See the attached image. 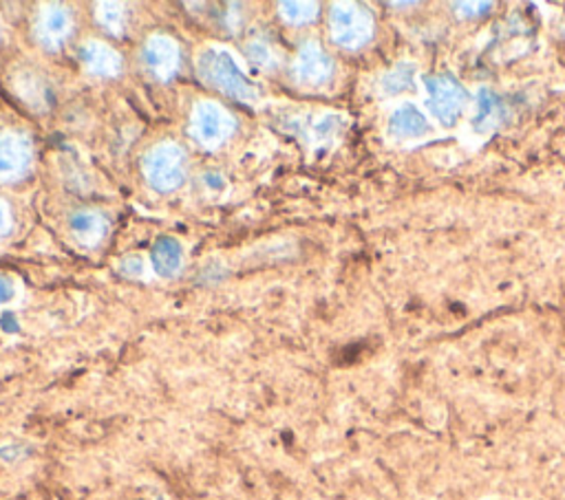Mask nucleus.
Returning a JSON list of instances; mask_svg holds the SVG:
<instances>
[{
  "instance_id": "nucleus-1",
  "label": "nucleus",
  "mask_w": 565,
  "mask_h": 500,
  "mask_svg": "<svg viewBox=\"0 0 565 500\" xmlns=\"http://www.w3.org/2000/svg\"><path fill=\"white\" fill-rule=\"evenodd\" d=\"M200 73H202V77L208 80L211 86H215L228 95H235L241 99H252L256 95V90L250 86V82L239 71V66L224 51H215V49L206 51L200 60Z\"/></svg>"
},
{
  "instance_id": "nucleus-2",
  "label": "nucleus",
  "mask_w": 565,
  "mask_h": 500,
  "mask_svg": "<svg viewBox=\"0 0 565 500\" xmlns=\"http://www.w3.org/2000/svg\"><path fill=\"white\" fill-rule=\"evenodd\" d=\"M148 179L159 190H175L183 179L181 153L177 148H159L148 157Z\"/></svg>"
},
{
  "instance_id": "nucleus-3",
  "label": "nucleus",
  "mask_w": 565,
  "mask_h": 500,
  "mask_svg": "<svg viewBox=\"0 0 565 500\" xmlns=\"http://www.w3.org/2000/svg\"><path fill=\"white\" fill-rule=\"evenodd\" d=\"M226 126H228V115L224 111H219L217 107H200L197 115H195V135L202 142H215L221 139L226 135Z\"/></svg>"
},
{
  "instance_id": "nucleus-4",
  "label": "nucleus",
  "mask_w": 565,
  "mask_h": 500,
  "mask_svg": "<svg viewBox=\"0 0 565 500\" xmlns=\"http://www.w3.org/2000/svg\"><path fill=\"white\" fill-rule=\"evenodd\" d=\"M29 161V153L25 142L14 135L0 137V176H12L21 172V168Z\"/></svg>"
},
{
  "instance_id": "nucleus-5",
  "label": "nucleus",
  "mask_w": 565,
  "mask_h": 500,
  "mask_svg": "<svg viewBox=\"0 0 565 500\" xmlns=\"http://www.w3.org/2000/svg\"><path fill=\"white\" fill-rule=\"evenodd\" d=\"M179 263H181V249L172 239H161L153 247V265L161 276L175 273Z\"/></svg>"
},
{
  "instance_id": "nucleus-6",
  "label": "nucleus",
  "mask_w": 565,
  "mask_h": 500,
  "mask_svg": "<svg viewBox=\"0 0 565 500\" xmlns=\"http://www.w3.org/2000/svg\"><path fill=\"white\" fill-rule=\"evenodd\" d=\"M146 64L153 71H170L175 66V49L166 40H153L146 47Z\"/></svg>"
},
{
  "instance_id": "nucleus-7",
  "label": "nucleus",
  "mask_w": 565,
  "mask_h": 500,
  "mask_svg": "<svg viewBox=\"0 0 565 500\" xmlns=\"http://www.w3.org/2000/svg\"><path fill=\"white\" fill-rule=\"evenodd\" d=\"M10 297H12V282L0 276V303H5Z\"/></svg>"
},
{
  "instance_id": "nucleus-8",
  "label": "nucleus",
  "mask_w": 565,
  "mask_h": 500,
  "mask_svg": "<svg viewBox=\"0 0 565 500\" xmlns=\"http://www.w3.org/2000/svg\"><path fill=\"white\" fill-rule=\"evenodd\" d=\"M5 228V223H3V217H0V230H3Z\"/></svg>"
}]
</instances>
